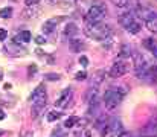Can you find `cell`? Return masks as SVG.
Returning <instances> with one entry per match:
<instances>
[{
  "mask_svg": "<svg viewBox=\"0 0 157 137\" xmlns=\"http://www.w3.org/2000/svg\"><path fill=\"white\" fill-rule=\"evenodd\" d=\"M153 55H154V57H156V58H157V47H156V49H154V50H153Z\"/></svg>",
  "mask_w": 157,
  "mask_h": 137,
  "instance_id": "d6a6232c",
  "label": "cell"
},
{
  "mask_svg": "<svg viewBox=\"0 0 157 137\" xmlns=\"http://www.w3.org/2000/svg\"><path fill=\"white\" fill-rule=\"evenodd\" d=\"M84 34L96 41H104L111 37V27L104 23H87L84 27Z\"/></svg>",
  "mask_w": 157,
  "mask_h": 137,
  "instance_id": "6da1fadb",
  "label": "cell"
},
{
  "mask_svg": "<svg viewBox=\"0 0 157 137\" xmlns=\"http://www.w3.org/2000/svg\"><path fill=\"white\" fill-rule=\"evenodd\" d=\"M60 21H63V18L61 17H55V18H50V20H47V21H44V24H43V32L44 34H50V32H54L55 31V27H57V24L60 23Z\"/></svg>",
  "mask_w": 157,
  "mask_h": 137,
  "instance_id": "ba28073f",
  "label": "cell"
},
{
  "mask_svg": "<svg viewBox=\"0 0 157 137\" xmlns=\"http://www.w3.org/2000/svg\"><path fill=\"white\" fill-rule=\"evenodd\" d=\"M44 107H46V102H40V104H32V111H31L32 117L35 119V117H38V116H40V114L43 113Z\"/></svg>",
  "mask_w": 157,
  "mask_h": 137,
  "instance_id": "5bb4252c",
  "label": "cell"
},
{
  "mask_svg": "<svg viewBox=\"0 0 157 137\" xmlns=\"http://www.w3.org/2000/svg\"><path fill=\"white\" fill-rule=\"evenodd\" d=\"M124 94H125V90H121V87L107 90L105 94H104V105H105V108L107 110H114L117 105L121 104Z\"/></svg>",
  "mask_w": 157,
  "mask_h": 137,
  "instance_id": "7a4b0ae2",
  "label": "cell"
},
{
  "mask_svg": "<svg viewBox=\"0 0 157 137\" xmlns=\"http://www.w3.org/2000/svg\"><path fill=\"white\" fill-rule=\"evenodd\" d=\"M80 64H81L83 67H87V66H88V58L84 57V55H81V57H80Z\"/></svg>",
  "mask_w": 157,
  "mask_h": 137,
  "instance_id": "484cf974",
  "label": "cell"
},
{
  "mask_svg": "<svg viewBox=\"0 0 157 137\" xmlns=\"http://www.w3.org/2000/svg\"><path fill=\"white\" fill-rule=\"evenodd\" d=\"M143 46H145L148 50H151V52H153V50L157 47V41H156L154 38H147L145 41H143Z\"/></svg>",
  "mask_w": 157,
  "mask_h": 137,
  "instance_id": "ac0fdd59",
  "label": "cell"
},
{
  "mask_svg": "<svg viewBox=\"0 0 157 137\" xmlns=\"http://www.w3.org/2000/svg\"><path fill=\"white\" fill-rule=\"evenodd\" d=\"M38 14H40V8H38V6H32V8H28V6H26V9L23 11V18L31 20V18L38 17Z\"/></svg>",
  "mask_w": 157,
  "mask_h": 137,
  "instance_id": "7c38bea8",
  "label": "cell"
},
{
  "mask_svg": "<svg viewBox=\"0 0 157 137\" xmlns=\"http://www.w3.org/2000/svg\"><path fill=\"white\" fill-rule=\"evenodd\" d=\"M136 14H137V17H140L142 20H145V21H148L150 18H154V17H157L156 15V12L151 9V8H147V6H136Z\"/></svg>",
  "mask_w": 157,
  "mask_h": 137,
  "instance_id": "8992f818",
  "label": "cell"
},
{
  "mask_svg": "<svg viewBox=\"0 0 157 137\" xmlns=\"http://www.w3.org/2000/svg\"><path fill=\"white\" fill-rule=\"evenodd\" d=\"M105 76H107V72L104 70V68H101V70H98L95 75H93V79H91V87H98L101 82L105 79Z\"/></svg>",
  "mask_w": 157,
  "mask_h": 137,
  "instance_id": "4fadbf2b",
  "label": "cell"
},
{
  "mask_svg": "<svg viewBox=\"0 0 157 137\" xmlns=\"http://www.w3.org/2000/svg\"><path fill=\"white\" fill-rule=\"evenodd\" d=\"M24 3L28 8H32V6H38V3H40V0H24Z\"/></svg>",
  "mask_w": 157,
  "mask_h": 137,
  "instance_id": "603a6c76",
  "label": "cell"
},
{
  "mask_svg": "<svg viewBox=\"0 0 157 137\" xmlns=\"http://www.w3.org/2000/svg\"><path fill=\"white\" fill-rule=\"evenodd\" d=\"M133 21H136V15H134V12H127V14H122V15L119 17V23L125 27V29H127V27H128L130 24H131Z\"/></svg>",
  "mask_w": 157,
  "mask_h": 137,
  "instance_id": "30bf717a",
  "label": "cell"
},
{
  "mask_svg": "<svg viewBox=\"0 0 157 137\" xmlns=\"http://www.w3.org/2000/svg\"><path fill=\"white\" fill-rule=\"evenodd\" d=\"M133 0H113V3L117 6V8H122V9H127V8H130L133 3Z\"/></svg>",
  "mask_w": 157,
  "mask_h": 137,
  "instance_id": "2e32d148",
  "label": "cell"
},
{
  "mask_svg": "<svg viewBox=\"0 0 157 137\" xmlns=\"http://www.w3.org/2000/svg\"><path fill=\"white\" fill-rule=\"evenodd\" d=\"M35 43L37 44H44L46 43V38L41 37V35H38V37H35Z\"/></svg>",
  "mask_w": 157,
  "mask_h": 137,
  "instance_id": "f1b7e54d",
  "label": "cell"
},
{
  "mask_svg": "<svg viewBox=\"0 0 157 137\" xmlns=\"http://www.w3.org/2000/svg\"><path fill=\"white\" fill-rule=\"evenodd\" d=\"M8 38V31L3 29V27H0V41H5Z\"/></svg>",
  "mask_w": 157,
  "mask_h": 137,
  "instance_id": "d4e9b609",
  "label": "cell"
},
{
  "mask_svg": "<svg viewBox=\"0 0 157 137\" xmlns=\"http://www.w3.org/2000/svg\"><path fill=\"white\" fill-rule=\"evenodd\" d=\"M46 79H47V81H58L60 76L55 75V73H49V75H46Z\"/></svg>",
  "mask_w": 157,
  "mask_h": 137,
  "instance_id": "4316f807",
  "label": "cell"
},
{
  "mask_svg": "<svg viewBox=\"0 0 157 137\" xmlns=\"http://www.w3.org/2000/svg\"><path fill=\"white\" fill-rule=\"evenodd\" d=\"M145 26H147V29H148V31H151V32H157V17L150 18L148 21H145Z\"/></svg>",
  "mask_w": 157,
  "mask_h": 137,
  "instance_id": "e0dca14e",
  "label": "cell"
},
{
  "mask_svg": "<svg viewBox=\"0 0 157 137\" xmlns=\"http://www.w3.org/2000/svg\"><path fill=\"white\" fill-rule=\"evenodd\" d=\"M130 68V58H121L117 57V60L114 61V64L110 68V76L111 78H119L122 75H125Z\"/></svg>",
  "mask_w": 157,
  "mask_h": 137,
  "instance_id": "3957f363",
  "label": "cell"
},
{
  "mask_svg": "<svg viewBox=\"0 0 157 137\" xmlns=\"http://www.w3.org/2000/svg\"><path fill=\"white\" fill-rule=\"evenodd\" d=\"M46 88H44V85L41 84V85H38L34 91H32V94H31V98H29V101H31V104H40V102H46Z\"/></svg>",
  "mask_w": 157,
  "mask_h": 137,
  "instance_id": "5b68a950",
  "label": "cell"
},
{
  "mask_svg": "<svg viewBox=\"0 0 157 137\" xmlns=\"http://www.w3.org/2000/svg\"><path fill=\"white\" fill-rule=\"evenodd\" d=\"M52 137H66V136H64V133H63L60 128H57L54 133H52Z\"/></svg>",
  "mask_w": 157,
  "mask_h": 137,
  "instance_id": "83f0119b",
  "label": "cell"
},
{
  "mask_svg": "<svg viewBox=\"0 0 157 137\" xmlns=\"http://www.w3.org/2000/svg\"><path fill=\"white\" fill-rule=\"evenodd\" d=\"M78 31H80V29L76 27L75 23H67L66 27H64V31H63V34H64V37H66V38L70 40V38H73V37L78 34Z\"/></svg>",
  "mask_w": 157,
  "mask_h": 137,
  "instance_id": "8fae6325",
  "label": "cell"
},
{
  "mask_svg": "<svg viewBox=\"0 0 157 137\" xmlns=\"http://www.w3.org/2000/svg\"><path fill=\"white\" fill-rule=\"evenodd\" d=\"M5 119V113H3V110H0V120H3Z\"/></svg>",
  "mask_w": 157,
  "mask_h": 137,
  "instance_id": "1f68e13d",
  "label": "cell"
},
{
  "mask_svg": "<svg viewBox=\"0 0 157 137\" xmlns=\"http://www.w3.org/2000/svg\"><path fill=\"white\" fill-rule=\"evenodd\" d=\"M70 99H72V88L63 90V93L60 94V98L57 99V107H58V108L67 107V104L70 102Z\"/></svg>",
  "mask_w": 157,
  "mask_h": 137,
  "instance_id": "52a82bcc",
  "label": "cell"
},
{
  "mask_svg": "<svg viewBox=\"0 0 157 137\" xmlns=\"http://www.w3.org/2000/svg\"><path fill=\"white\" fill-rule=\"evenodd\" d=\"M2 79H3V72L0 70V81H2Z\"/></svg>",
  "mask_w": 157,
  "mask_h": 137,
  "instance_id": "e575fe53",
  "label": "cell"
},
{
  "mask_svg": "<svg viewBox=\"0 0 157 137\" xmlns=\"http://www.w3.org/2000/svg\"><path fill=\"white\" fill-rule=\"evenodd\" d=\"M140 27H142V24H140L139 21H133L131 24L127 27V31H128L130 34H137V32L140 31Z\"/></svg>",
  "mask_w": 157,
  "mask_h": 137,
  "instance_id": "d6986e66",
  "label": "cell"
},
{
  "mask_svg": "<svg viewBox=\"0 0 157 137\" xmlns=\"http://www.w3.org/2000/svg\"><path fill=\"white\" fill-rule=\"evenodd\" d=\"M78 117H69L66 122H64V128H72V127H75L76 123H78Z\"/></svg>",
  "mask_w": 157,
  "mask_h": 137,
  "instance_id": "44dd1931",
  "label": "cell"
},
{
  "mask_svg": "<svg viewBox=\"0 0 157 137\" xmlns=\"http://www.w3.org/2000/svg\"><path fill=\"white\" fill-rule=\"evenodd\" d=\"M105 12H107L105 8H99V6L91 5L86 14V20H87V23H101L102 18L105 17Z\"/></svg>",
  "mask_w": 157,
  "mask_h": 137,
  "instance_id": "277c9868",
  "label": "cell"
},
{
  "mask_svg": "<svg viewBox=\"0 0 157 137\" xmlns=\"http://www.w3.org/2000/svg\"><path fill=\"white\" fill-rule=\"evenodd\" d=\"M35 72H37V67H35V66H31V67H29V73L32 75V73H35Z\"/></svg>",
  "mask_w": 157,
  "mask_h": 137,
  "instance_id": "f546056e",
  "label": "cell"
},
{
  "mask_svg": "<svg viewBox=\"0 0 157 137\" xmlns=\"http://www.w3.org/2000/svg\"><path fill=\"white\" fill-rule=\"evenodd\" d=\"M84 137H90V131H86V134H84Z\"/></svg>",
  "mask_w": 157,
  "mask_h": 137,
  "instance_id": "836d02e7",
  "label": "cell"
},
{
  "mask_svg": "<svg viewBox=\"0 0 157 137\" xmlns=\"http://www.w3.org/2000/svg\"><path fill=\"white\" fill-rule=\"evenodd\" d=\"M60 116H61V113H57V111H49V113H47V120H49V122H55V120H58V119H60Z\"/></svg>",
  "mask_w": 157,
  "mask_h": 137,
  "instance_id": "7402d4cb",
  "label": "cell"
},
{
  "mask_svg": "<svg viewBox=\"0 0 157 137\" xmlns=\"http://www.w3.org/2000/svg\"><path fill=\"white\" fill-rule=\"evenodd\" d=\"M86 78H87V73H86V72H78V73L75 75V79H76V81H84Z\"/></svg>",
  "mask_w": 157,
  "mask_h": 137,
  "instance_id": "cb8c5ba5",
  "label": "cell"
},
{
  "mask_svg": "<svg viewBox=\"0 0 157 137\" xmlns=\"http://www.w3.org/2000/svg\"><path fill=\"white\" fill-rule=\"evenodd\" d=\"M31 38H32V35H31V32L29 31H23V32H20V35L18 37H15L14 38V41H23V43H29L31 41Z\"/></svg>",
  "mask_w": 157,
  "mask_h": 137,
  "instance_id": "9a60e30c",
  "label": "cell"
},
{
  "mask_svg": "<svg viewBox=\"0 0 157 137\" xmlns=\"http://www.w3.org/2000/svg\"><path fill=\"white\" fill-rule=\"evenodd\" d=\"M69 47L73 50V52H81V50H84L87 46H86V43L84 41H81V40H78V38H70L69 40Z\"/></svg>",
  "mask_w": 157,
  "mask_h": 137,
  "instance_id": "9c48e42d",
  "label": "cell"
},
{
  "mask_svg": "<svg viewBox=\"0 0 157 137\" xmlns=\"http://www.w3.org/2000/svg\"><path fill=\"white\" fill-rule=\"evenodd\" d=\"M0 17H2V18H9V17H12V8H9V6L2 8V9H0Z\"/></svg>",
  "mask_w": 157,
  "mask_h": 137,
  "instance_id": "ffe728a7",
  "label": "cell"
},
{
  "mask_svg": "<svg viewBox=\"0 0 157 137\" xmlns=\"http://www.w3.org/2000/svg\"><path fill=\"white\" fill-rule=\"evenodd\" d=\"M23 137H34V134L31 133V131H28V133H24V136Z\"/></svg>",
  "mask_w": 157,
  "mask_h": 137,
  "instance_id": "4dcf8cb0",
  "label": "cell"
},
{
  "mask_svg": "<svg viewBox=\"0 0 157 137\" xmlns=\"http://www.w3.org/2000/svg\"><path fill=\"white\" fill-rule=\"evenodd\" d=\"M50 2H54V0H50Z\"/></svg>",
  "mask_w": 157,
  "mask_h": 137,
  "instance_id": "d590c367",
  "label": "cell"
}]
</instances>
